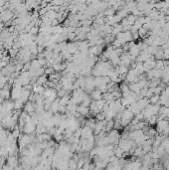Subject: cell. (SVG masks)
Instances as JSON below:
<instances>
[{
    "mask_svg": "<svg viewBox=\"0 0 169 170\" xmlns=\"http://www.w3.org/2000/svg\"><path fill=\"white\" fill-rule=\"evenodd\" d=\"M6 163H7L10 167L15 168V166H17V165H18L19 160H18V158H17V156H16V155H13V156H8V157L6 158Z\"/></svg>",
    "mask_w": 169,
    "mask_h": 170,
    "instance_id": "6da1fadb",
    "label": "cell"
},
{
    "mask_svg": "<svg viewBox=\"0 0 169 170\" xmlns=\"http://www.w3.org/2000/svg\"><path fill=\"white\" fill-rule=\"evenodd\" d=\"M90 96H91V98H92V100H94V101H98V100H101V99H103V92L101 91V90H99V89H95L91 94H90Z\"/></svg>",
    "mask_w": 169,
    "mask_h": 170,
    "instance_id": "7a4b0ae2",
    "label": "cell"
},
{
    "mask_svg": "<svg viewBox=\"0 0 169 170\" xmlns=\"http://www.w3.org/2000/svg\"><path fill=\"white\" fill-rule=\"evenodd\" d=\"M148 105H149V100H148L147 98H140L136 102V106L139 107L140 110H143Z\"/></svg>",
    "mask_w": 169,
    "mask_h": 170,
    "instance_id": "3957f363",
    "label": "cell"
},
{
    "mask_svg": "<svg viewBox=\"0 0 169 170\" xmlns=\"http://www.w3.org/2000/svg\"><path fill=\"white\" fill-rule=\"evenodd\" d=\"M128 53H129V54H130L132 57H134V58L136 59V57H137V56L140 54V50H139V49H138V47L135 45L134 47H132V48H130V49H129Z\"/></svg>",
    "mask_w": 169,
    "mask_h": 170,
    "instance_id": "277c9868",
    "label": "cell"
},
{
    "mask_svg": "<svg viewBox=\"0 0 169 170\" xmlns=\"http://www.w3.org/2000/svg\"><path fill=\"white\" fill-rule=\"evenodd\" d=\"M149 104L151 105H156V104H159V100H160V95H152L149 99Z\"/></svg>",
    "mask_w": 169,
    "mask_h": 170,
    "instance_id": "5b68a950",
    "label": "cell"
},
{
    "mask_svg": "<svg viewBox=\"0 0 169 170\" xmlns=\"http://www.w3.org/2000/svg\"><path fill=\"white\" fill-rule=\"evenodd\" d=\"M23 107H24V103L20 99H17L14 101V109L15 110H21Z\"/></svg>",
    "mask_w": 169,
    "mask_h": 170,
    "instance_id": "8992f818",
    "label": "cell"
},
{
    "mask_svg": "<svg viewBox=\"0 0 169 170\" xmlns=\"http://www.w3.org/2000/svg\"><path fill=\"white\" fill-rule=\"evenodd\" d=\"M164 68H165V66H164L163 59H158V60H156L155 69H157V70H164Z\"/></svg>",
    "mask_w": 169,
    "mask_h": 170,
    "instance_id": "52a82bcc",
    "label": "cell"
},
{
    "mask_svg": "<svg viewBox=\"0 0 169 170\" xmlns=\"http://www.w3.org/2000/svg\"><path fill=\"white\" fill-rule=\"evenodd\" d=\"M125 18H126L127 22H128V25H133L137 17H136L135 15H133V14L131 13V14H128L126 17H125Z\"/></svg>",
    "mask_w": 169,
    "mask_h": 170,
    "instance_id": "ba28073f",
    "label": "cell"
},
{
    "mask_svg": "<svg viewBox=\"0 0 169 170\" xmlns=\"http://www.w3.org/2000/svg\"><path fill=\"white\" fill-rule=\"evenodd\" d=\"M138 35H139V37L141 38V39H144V38H146V36H147V31L143 28V27H140L139 29H138Z\"/></svg>",
    "mask_w": 169,
    "mask_h": 170,
    "instance_id": "9c48e42d",
    "label": "cell"
},
{
    "mask_svg": "<svg viewBox=\"0 0 169 170\" xmlns=\"http://www.w3.org/2000/svg\"><path fill=\"white\" fill-rule=\"evenodd\" d=\"M96 104H97V106L101 109V110H103V108H104V106L106 104V100H104V99H101V100H98V101H96Z\"/></svg>",
    "mask_w": 169,
    "mask_h": 170,
    "instance_id": "30bf717a",
    "label": "cell"
},
{
    "mask_svg": "<svg viewBox=\"0 0 169 170\" xmlns=\"http://www.w3.org/2000/svg\"><path fill=\"white\" fill-rule=\"evenodd\" d=\"M95 118H96L97 120H105V119H106V113H105L104 111H101V112H99L98 114H96Z\"/></svg>",
    "mask_w": 169,
    "mask_h": 170,
    "instance_id": "8fae6325",
    "label": "cell"
},
{
    "mask_svg": "<svg viewBox=\"0 0 169 170\" xmlns=\"http://www.w3.org/2000/svg\"><path fill=\"white\" fill-rule=\"evenodd\" d=\"M39 30H40V28H39V26H37V25H35V26H33V27L31 28V30L29 31V33H30L31 35H37V34L39 33Z\"/></svg>",
    "mask_w": 169,
    "mask_h": 170,
    "instance_id": "7c38bea8",
    "label": "cell"
},
{
    "mask_svg": "<svg viewBox=\"0 0 169 170\" xmlns=\"http://www.w3.org/2000/svg\"><path fill=\"white\" fill-rule=\"evenodd\" d=\"M131 34H132V40H133V41H136V40H138V39L140 38L137 31H136V32H133V33H131Z\"/></svg>",
    "mask_w": 169,
    "mask_h": 170,
    "instance_id": "4fadbf2b",
    "label": "cell"
},
{
    "mask_svg": "<svg viewBox=\"0 0 169 170\" xmlns=\"http://www.w3.org/2000/svg\"><path fill=\"white\" fill-rule=\"evenodd\" d=\"M163 19L165 20V22H169V15H167V14H166V15L164 16V18H163Z\"/></svg>",
    "mask_w": 169,
    "mask_h": 170,
    "instance_id": "5bb4252c",
    "label": "cell"
},
{
    "mask_svg": "<svg viewBox=\"0 0 169 170\" xmlns=\"http://www.w3.org/2000/svg\"><path fill=\"white\" fill-rule=\"evenodd\" d=\"M164 54H166V55H168L169 56V48H167V49L164 50Z\"/></svg>",
    "mask_w": 169,
    "mask_h": 170,
    "instance_id": "9a60e30c",
    "label": "cell"
}]
</instances>
